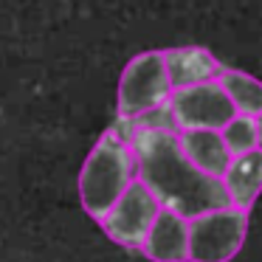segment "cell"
Instances as JSON below:
<instances>
[{
	"label": "cell",
	"instance_id": "cell-1",
	"mask_svg": "<svg viewBox=\"0 0 262 262\" xmlns=\"http://www.w3.org/2000/svg\"><path fill=\"white\" fill-rule=\"evenodd\" d=\"M130 147L136 152L138 181L155 194L161 209L192 220L209 209L228 206L223 183L198 172L183 158L175 130H136Z\"/></svg>",
	"mask_w": 262,
	"mask_h": 262
},
{
	"label": "cell",
	"instance_id": "cell-2",
	"mask_svg": "<svg viewBox=\"0 0 262 262\" xmlns=\"http://www.w3.org/2000/svg\"><path fill=\"white\" fill-rule=\"evenodd\" d=\"M136 181L138 166L130 141L116 130H104L79 172V203L85 214L99 223Z\"/></svg>",
	"mask_w": 262,
	"mask_h": 262
},
{
	"label": "cell",
	"instance_id": "cell-3",
	"mask_svg": "<svg viewBox=\"0 0 262 262\" xmlns=\"http://www.w3.org/2000/svg\"><path fill=\"white\" fill-rule=\"evenodd\" d=\"M251 211L237 206H220L186 220L189 262H231L243 251Z\"/></svg>",
	"mask_w": 262,
	"mask_h": 262
},
{
	"label": "cell",
	"instance_id": "cell-4",
	"mask_svg": "<svg viewBox=\"0 0 262 262\" xmlns=\"http://www.w3.org/2000/svg\"><path fill=\"white\" fill-rule=\"evenodd\" d=\"M172 96V85L166 76L164 54L141 51L124 65L116 91V113L121 121L141 119L144 113L164 107Z\"/></svg>",
	"mask_w": 262,
	"mask_h": 262
},
{
	"label": "cell",
	"instance_id": "cell-5",
	"mask_svg": "<svg viewBox=\"0 0 262 262\" xmlns=\"http://www.w3.org/2000/svg\"><path fill=\"white\" fill-rule=\"evenodd\" d=\"M166 107H169L175 133L223 130V127L237 116V110H234L228 93L223 91V85L217 79L203 82V85H192V88L172 91Z\"/></svg>",
	"mask_w": 262,
	"mask_h": 262
},
{
	"label": "cell",
	"instance_id": "cell-6",
	"mask_svg": "<svg viewBox=\"0 0 262 262\" xmlns=\"http://www.w3.org/2000/svg\"><path fill=\"white\" fill-rule=\"evenodd\" d=\"M158 211H161V203L155 200V194L141 181H136L116 200L113 209L99 220V226L107 234V239H113L116 245L138 251L149 226H152V220L158 217Z\"/></svg>",
	"mask_w": 262,
	"mask_h": 262
},
{
	"label": "cell",
	"instance_id": "cell-7",
	"mask_svg": "<svg viewBox=\"0 0 262 262\" xmlns=\"http://www.w3.org/2000/svg\"><path fill=\"white\" fill-rule=\"evenodd\" d=\"M161 54H164V65H166L172 91L211 82L223 71L220 59L209 48H200V46H178V48H166Z\"/></svg>",
	"mask_w": 262,
	"mask_h": 262
},
{
	"label": "cell",
	"instance_id": "cell-8",
	"mask_svg": "<svg viewBox=\"0 0 262 262\" xmlns=\"http://www.w3.org/2000/svg\"><path fill=\"white\" fill-rule=\"evenodd\" d=\"M186 243H189L186 220L169 209H161L138 251L149 262H189Z\"/></svg>",
	"mask_w": 262,
	"mask_h": 262
},
{
	"label": "cell",
	"instance_id": "cell-9",
	"mask_svg": "<svg viewBox=\"0 0 262 262\" xmlns=\"http://www.w3.org/2000/svg\"><path fill=\"white\" fill-rule=\"evenodd\" d=\"M220 183L228 198V206L251 211V206L262 194V149L234 155L226 172L220 175Z\"/></svg>",
	"mask_w": 262,
	"mask_h": 262
},
{
	"label": "cell",
	"instance_id": "cell-10",
	"mask_svg": "<svg viewBox=\"0 0 262 262\" xmlns=\"http://www.w3.org/2000/svg\"><path fill=\"white\" fill-rule=\"evenodd\" d=\"M178 147H181L183 158L194 166L198 172L209 178H217L226 172L231 155L226 152L223 147V138L217 130H186V133H178Z\"/></svg>",
	"mask_w": 262,
	"mask_h": 262
},
{
	"label": "cell",
	"instance_id": "cell-11",
	"mask_svg": "<svg viewBox=\"0 0 262 262\" xmlns=\"http://www.w3.org/2000/svg\"><path fill=\"white\" fill-rule=\"evenodd\" d=\"M217 82H220L223 91L228 93V99H231L234 110H237L239 116H251V119L262 116V82L256 79V76L223 65Z\"/></svg>",
	"mask_w": 262,
	"mask_h": 262
},
{
	"label": "cell",
	"instance_id": "cell-12",
	"mask_svg": "<svg viewBox=\"0 0 262 262\" xmlns=\"http://www.w3.org/2000/svg\"><path fill=\"white\" fill-rule=\"evenodd\" d=\"M223 138V147H226V152L231 155H243V152H251V149H256V121L251 119V116H234L231 121H228L223 130H217Z\"/></svg>",
	"mask_w": 262,
	"mask_h": 262
},
{
	"label": "cell",
	"instance_id": "cell-13",
	"mask_svg": "<svg viewBox=\"0 0 262 262\" xmlns=\"http://www.w3.org/2000/svg\"><path fill=\"white\" fill-rule=\"evenodd\" d=\"M256 149H262V116H256Z\"/></svg>",
	"mask_w": 262,
	"mask_h": 262
}]
</instances>
